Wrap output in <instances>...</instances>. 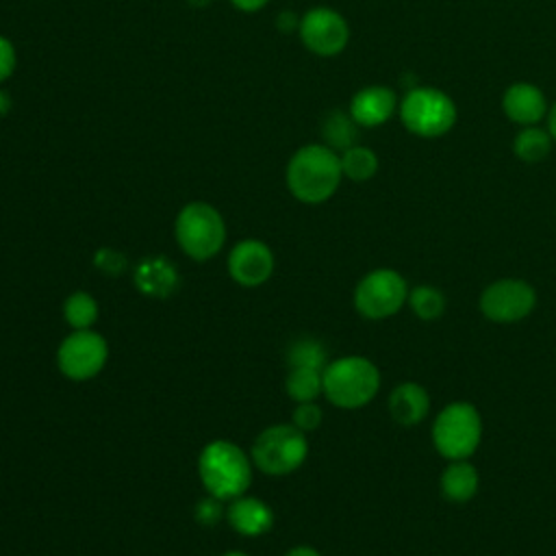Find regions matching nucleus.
Segmentation results:
<instances>
[{"instance_id":"1","label":"nucleus","mask_w":556,"mask_h":556,"mask_svg":"<svg viewBox=\"0 0 556 556\" xmlns=\"http://www.w3.org/2000/svg\"><path fill=\"white\" fill-rule=\"evenodd\" d=\"M343 178L339 154L326 143L298 148L285 169L287 189L304 204H319L334 195Z\"/></svg>"},{"instance_id":"2","label":"nucleus","mask_w":556,"mask_h":556,"mask_svg":"<svg viewBox=\"0 0 556 556\" xmlns=\"http://www.w3.org/2000/svg\"><path fill=\"white\" fill-rule=\"evenodd\" d=\"M200 478L217 500H232L245 493L252 480L248 456L230 441H211L200 454Z\"/></svg>"},{"instance_id":"3","label":"nucleus","mask_w":556,"mask_h":556,"mask_svg":"<svg viewBox=\"0 0 556 556\" xmlns=\"http://www.w3.org/2000/svg\"><path fill=\"white\" fill-rule=\"evenodd\" d=\"M378 387V367L365 356H343L324 369V393L339 408L365 406Z\"/></svg>"},{"instance_id":"4","label":"nucleus","mask_w":556,"mask_h":556,"mask_svg":"<svg viewBox=\"0 0 556 556\" xmlns=\"http://www.w3.org/2000/svg\"><path fill=\"white\" fill-rule=\"evenodd\" d=\"M176 241L195 261H206L215 256L226 241V224L222 213L208 202L185 204L174 224Z\"/></svg>"},{"instance_id":"5","label":"nucleus","mask_w":556,"mask_h":556,"mask_svg":"<svg viewBox=\"0 0 556 556\" xmlns=\"http://www.w3.org/2000/svg\"><path fill=\"white\" fill-rule=\"evenodd\" d=\"M482 437V419L476 406L467 402L447 404L434 419L432 441L441 456L447 460L469 458Z\"/></svg>"},{"instance_id":"6","label":"nucleus","mask_w":556,"mask_h":556,"mask_svg":"<svg viewBox=\"0 0 556 556\" xmlns=\"http://www.w3.org/2000/svg\"><path fill=\"white\" fill-rule=\"evenodd\" d=\"M402 124L417 137H441L456 122V106L450 96L432 87H413L400 102Z\"/></svg>"},{"instance_id":"7","label":"nucleus","mask_w":556,"mask_h":556,"mask_svg":"<svg viewBox=\"0 0 556 556\" xmlns=\"http://www.w3.org/2000/svg\"><path fill=\"white\" fill-rule=\"evenodd\" d=\"M308 454L306 437L300 428L278 424L258 434L252 447L254 465L269 476H285L298 469Z\"/></svg>"},{"instance_id":"8","label":"nucleus","mask_w":556,"mask_h":556,"mask_svg":"<svg viewBox=\"0 0 556 556\" xmlns=\"http://www.w3.org/2000/svg\"><path fill=\"white\" fill-rule=\"evenodd\" d=\"M408 300L406 280L393 269L369 271L354 291V304L367 319H384L395 315Z\"/></svg>"},{"instance_id":"9","label":"nucleus","mask_w":556,"mask_h":556,"mask_svg":"<svg viewBox=\"0 0 556 556\" xmlns=\"http://www.w3.org/2000/svg\"><path fill=\"white\" fill-rule=\"evenodd\" d=\"M300 41L315 56H337L350 41V26L345 17L330 7H313L300 15Z\"/></svg>"},{"instance_id":"10","label":"nucleus","mask_w":556,"mask_h":556,"mask_svg":"<svg viewBox=\"0 0 556 556\" xmlns=\"http://www.w3.org/2000/svg\"><path fill=\"white\" fill-rule=\"evenodd\" d=\"M536 293L526 280L504 278L491 282L480 295V311L497 324H513L532 313Z\"/></svg>"},{"instance_id":"11","label":"nucleus","mask_w":556,"mask_h":556,"mask_svg":"<svg viewBox=\"0 0 556 556\" xmlns=\"http://www.w3.org/2000/svg\"><path fill=\"white\" fill-rule=\"evenodd\" d=\"M106 341L87 330H74L59 348L56 361L61 371L72 380L93 378L106 363Z\"/></svg>"},{"instance_id":"12","label":"nucleus","mask_w":556,"mask_h":556,"mask_svg":"<svg viewBox=\"0 0 556 556\" xmlns=\"http://www.w3.org/2000/svg\"><path fill=\"white\" fill-rule=\"evenodd\" d=\"M228 271L243 287L263 285L274 271V254L258 239L239 241L228 256Z\"/></svg>"},{"instance_id":"13","label":"nucleus","mask_w":556,"mask_h":556,"mask_svg":"<svg viewBox=\"0 0 556 556\" xmlns=\"http://www.w3.org/2000/svg\"><path fill=\"white\" fill-rule=\"evenodd\" d=\"M397 109V96L384 85H369L350 100V115L358 126L374 128L384 124Z\"/></svg>"},{"instance_id":"14","label":"nucleus","mask_w":556,"mask_h":556,"mask_svg":"<svg viewBox=\"0 0 556 556\" xmlns=\"http://www.w3.org/2000/svg\"><path fill=\"white\" fill-rule=\"evenodd\" d=\"M502 106L504 113L521 126H534L547 109L543 91L530 83L510 85L502 98Z\"/></svg>"},{"instance_id":"15","label":"nucleus","mask_w":556,"mask_h":556,"mask_svg":"<svg viewBox=\"0 0 556 556\" xmlns=\"http://www.w3.org/2000/svg\"><path fill=\"white\" fill-rule=\"evenodd\" d=\"M389 410L400 426H415L430 410L428 391L417 382L397 384L389 395Z\"/></svg>"},{"instance_id":"16","label":"nucleus","mask_w":556,"mask_h":556,"mask_svg":"<svg viewBox=\"0 0 556 556\" xmlns=\"http://www.w3.org/2000/svg\"><path fill=\"white\" fill-rule=\"evenodd\" d=\"M228 521L237 532L245 536H258L271 528L274 515L271 508L261 500L239 495L228 508Z\"/></svg>"},{"instance_id":"17","label":"nucleus","mask_w":556,"mask_h":556,"mask_svg":"<svg viewBox=\"0 0 556 556\" xmlns=\"http://www.w3.org/2000/svg\"><path fill=\"white\" fill-rule=\"evenodd\" d=\"M441 491L450 502H469L478 491V471L467 460H452L441 473Z\"/></svg>"},{"instance_id":"18","label":"nucleus","mask_w":556,"mask_h":556,"mask_svg":"<svg viewBox=\"0 0 556 556\" xmlns=\"http://www.w3.org/2000/svg\"><path fill=\"white\" fill-rule=\"evenodd\" d=\"M321 137L328 148L337 150H348L356 146L358 137V124L352 119L350 111H330L324 122H321Z\"/></svg>"},{"instance_id":"19","label":"nucleus","mask_w":556,"mask_h":556,"mask_svg":"<svg viewBox=\"0 0 556 556\" xmlns=\"http://www.w3.org/2000/svg\"><path fill=\"white\" fill-rule=\"evenodd\" d=\"M341 161V172L345 178L354 180V182H365L369 178H374V174L378 172V156L374 150L365 148V146H352L348 150H343L339 154Z\"/></svg>"},{"instance_id":"20","label":"nucleus","mask_w":556,"mask_h":556,"mask_svg":"<svg viewBox=\"0 0 556 556\" xmlns=\"http://www.w3.org/2000/svg\"><path fill=\"white\" fill-rule=\"evenodd\" d=\"M324 391V371L313 367H291L287 393L295 402H313Z\"/></svg>"},{"instance_id":"21","label":"nucleus","mask_w":556,"mask_h":556,"mask_svg":"<svg viewBox=\"0 0 556 556\" xmlns=\"http://www.w3.org/2000/svg\"><path fill=\"white\" fill-rule=\"evenodd\" d=\"M513 150L517 154V159L526 161V163H536L543 161L549 150H552V135L536 128V126H526L513 143Z\"/></svg>"},{"instance_id":"22","label":"nucleus","mask_w":556,"mask_h":556,"mask_svg":"<svg viewBox=\"0 0 556 556\" xmlns=\"http://www.w3.org/2000/svg\"><path fill=\"white\" fill-rule=\"evenodd\" d=\"M137 285L152 295H163L176 285V274L169 263L154 258L137 269Z\"/></svg>"},{"instance_id":"23","label":"nucleus","mask_w":556,"mask_h":556,"mask_svg":"<svg viewBox=\"0 0 556 556\" xmlns=\"http://www.w3.org/2000/svg\"><path fill=\"white\" fill-rule=\"evenodd\" d=\"M408 304L413 313L424 321H432L441 317L445 311V298L432 285H419L413 291H408Z\"/></svg>"},{"instance_id":"24","label":"nucleus","mask_w":556,"mask_h":556,"mask_svg":"<svg viewBox=\"0 0 556 556\" xmlns=\"http://www.w3.org/2000/svg\"><path fill=\"white\" fill-rule=\"evenodd\" d=\"M65 319L67 324L74 328V330H87L96 317H98V304L96 300L89 295V293H72L67 300H65Z\"/></svg>"},{"instance_id":"25","label":"nucleus","mask_w":556,"mask_h":556,"mask_svg":"<svg viewBox=\"0 0 556 556\" xmlns=\"http://www.w3.org/2000/svg\"><path fill=\"white\" fill-rule=\"evenodd\" d=\"M289 363L291 367H313V369H326V350L321 343L313 339H302L291 345L289 350Z\"/></svg>"},{"instance_id":"26","label":"nucleus","mask_w":556,"mask_h":556,"mask_svg":"<svg viewBox=\"0 0 556 556\" xmlns=\"http://www.w3.org/2000/svg\"><path fill=\"white\" fill-rule=\"evenodd\" d=\"M321 424V408L313 402H300L298 408L293 410V426L300 428L302 432L315 430Z\"/></svg>"},{"instance_id":"27","label":"nucleus","mask_w":556,"mask_h":556,"mask_svg":"<svg viewBox=\"0 0 556 556\" xmlns=\"http://www.w3.org/2000/svg\"><path fill=\"white\" fill-rule=\"evenodd\" d=\"M17 67V52L9 37L0 35V85L13 76Z\"/></svg>"},{"instance_id":"28","label":"nucleus","mask_w":556,"mask_h":556,"mask_svg":"<svg viewBox=\"0 0 556 556\" xmlns=\"http://www.w3.org/2000/svg\"><path fill=\"white\" fill-rule=\"evenodd\" d=\"M228 2H230L237 11H241V13H256V11L265 9L269 0H228Z\"/></svg>"},{"instance_id":"29","label":"nucleus","mask_w":556,"mask_h":556,"mask_svg":"<svg viewBox=\"0 0 556 556\" xmlns=\"http://www.w3.org/2000/svg\"><path fill=\"white\" fill-rule=\"evenodd\" d=\"M300 17L293 11H282L278 13V28L280 30H298Z\"/></svg>"},{"instance_id":"30","label":"nucleus","mask_w":556,"mask_h":556,"mask_svg":"<svg viewBox=\"0 0 556 556\" xmlns=\"http://www.w3.org/2000/svg\"><path fill=\"white\" fill-rule=\"evenodd\" d=\"M287 556H321L317 549H313V547H308V545H298V547H293Z\"/></svg>"},{"instance_id":"31","label":"nucleus","mask_w":556,"mask_h":556,"mask_svg":"<svg viewBox=\"0 0 556 556\" xmlns=\"http://www.w3.org/2000/svg\"><path fill=\"white\" fill-rule=\"evenodd\" d=\"M547 126H549L552 139H556V104L552 106V111H549V115H547Z\"/></svg>"},{"instance_id":"32","label":"nucleus","mask_w":556,"mask_h":556,"mask_svg":"<svg viewBox=\"0 0 556 556\" xmlns=\"http://www.w3.org/2000/svg\"><path fill=\"white\" fill-rule=\"evenodd\" d=\"M9 109H11V98L4 91H0V115H4Z\"/></svg>"},{"instance_id":"33","label":"nucleus","mask_w":556,"mask_h":556,"mask_svg":"<svg viewBox=\"0 0 556 556\" xmlns=\"http://www.w3.org/2000/svg\"><path fill=\"white\" fill-rule=\"evenodd\" d=\"M191 7H206L211 0H187Z\"/></svg>"},{"instance_id":"34","label":"nucleus","mask_w":556,"mask_h":556,"mask_svg":"<svg viewBox=\"0 0 556 556\" xmlns=\"http://www.w3.org/2000/svg\"><path fill=\"white\" fill-rule=\"evenodd\" d=\"M224 556H248V554H241V552H228V554H224Z\"/></svg>"}]
</instances>
